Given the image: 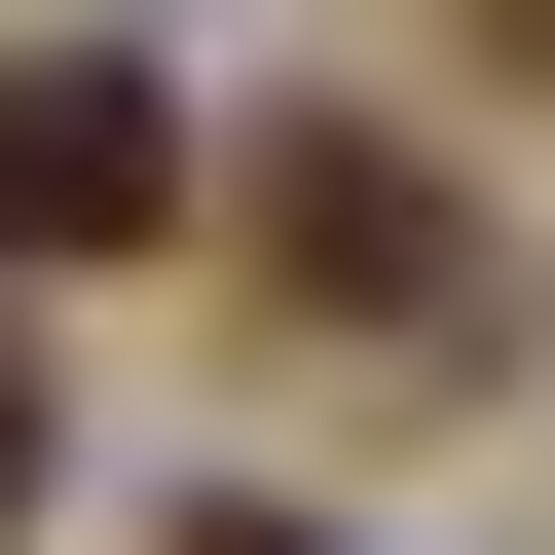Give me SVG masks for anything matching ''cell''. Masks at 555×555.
<instances>
[{"mask_svg":"<svg viewBox=\"0 0 555 555\" xmlns=\"http://www.w3.org/2000/svg\"><path fill=\"white\" fill-rule=\"evenodd\" d=\"M222 555H334V518H222Z\"/></svg>","mask_w":555,"mask_h":555,"instance_id":"5b68a950","label":"cell"},{"mask_svg":"<svg viewBox=\"0 0 555 555\" xmlns=\"http://www.w3.org/2000/svg\"><path fill=\"white\" fill-rule=\"evenodd\" d=\"M222 297H259V371H481V334H518V259H481L444 149L297 112V149H222Z\"/></svg>","mask_w":555,"mask_h":555,"instance_id":"6da1fadb","label":"cell"},{"mask_svg":"<svg viewBox=\"0 0 555 555\" xmlns=\"http://www.w3.org/2000/svg\"><path fill=\"white\" fill-rule=\"evenodd\" d=\"M481 75H555V0H481Z\"/></svg>","mask_w":555,"mask_h":555,"instance_id":"277c9868","label":"cell"},{"mask_svg":"<svg viewBox=\"0 0 555 555\" xmlns=\"http://www.w3.org/2000/svg\"><path fill=\"white\" fill-rule=\"evenodd\" d=\"M149 222H185V112L112 38H0V297H75V259H149Z\"/></svg>","mask_w":555,"mask_h":555,"instance_id":"7a4b0ae2","label":"cell"},{"mask_svg":"<svg viewBox=\"0 0 555 555\" xmlns=\"http://www.w3.org/2000/svg\"><path fill=\"white\" fill-rule=\"evenodd\" d=\"M38 481H75V408H38V334H0V555H38Z\"/></svg>","mask_w":555,"mask_h":555,"instance_id":"3957f363","label":"cell"}]
</instances>
